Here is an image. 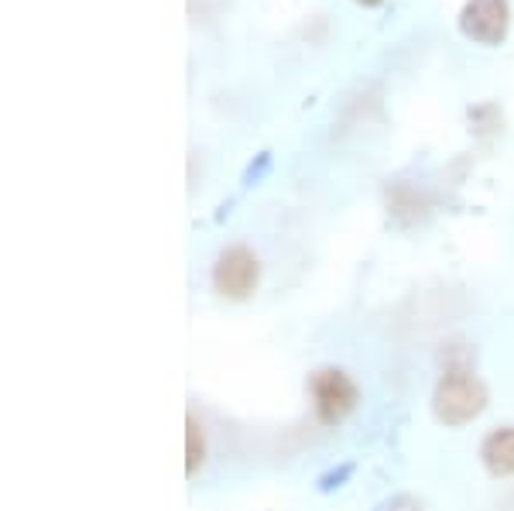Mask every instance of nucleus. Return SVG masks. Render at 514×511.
I'll return each instance as SVG.
<instances>
[{"mask_svg": "<svg viewBox=\"0 0 514 511\" xmlns=\"http://www.w3.org/2000/svg\"><path fill=\"white\" fill-rule=\"evenodd\" d=\"M487 402H491V391L473 374V367L443 371L436 388H432V415L446 429H463L470 422H477L484 415Z\"/></svg>", "mask_w": 514, "mask_h": 511, "instance_id": "f257e3e1", "label": "nucleus"}, {"mask_svg": "<svg viewBox=\"0 0 514 511\" xmlns=\"http://www.w3.org/2000/svg\"><path fill=\"white\" fill-rule=\"evenodd\" d=\"M480 467H484L494 481L514 477V426L491 429V433L480 439Z\"/></svg>", "mask_w": 514, "mask_h": 511, "instance_id": "39448f33", "label": "nucleus"}, {"mask_svg": "<svg viewBox=\"0 0 514 511\" xmlns=\"http://www.w3.org/2000/svg\"><path fill=\"white\" fill-rule=\"evenodd\" d=\"M312 415L323 429H340L360 409V385L347 367L323 364L309 374Z\"/></svg>", "mask_w": 514, "mask_h": 511, "instance_id": "f03ea898", "label": "nucleus"}, {"mask_svg": "<svg viewBox=\"0 0 514 511\" xmlns=\"http://www.w3.org/2000/svg\"><path fill=\"white\" fill-rule=\"evenodd\" d=\"M460 35L484 49H501L511 31V4L508 0H467L456 18Z\"/></svg>", "mask_w": 514, "mask_h": 511, "instance_id": "20e7f679", "label": "nucleus"}, {"mask_svg": "<svg viewBox=\"0 0 514 511\" xmlns=\"http://www.w3.org/2000/svg\"><path fill=\"white\" fill-rule=\"evenodd\" d=\"M206 457H210V439H206V426L196 412L186 415V477L199 474L206 467Z\"/></svg>", "mask_w": 514, "mask_h": 511, "instance_id": "423d86ee", "label": "nucleus"}, {"mask_svg": "<svg viewBox=\"0 0 514 511\" xmlns=\"http://www.w3.org/2000/svg\"><path fill=\"white\" fill-rule=\"evenodd\" d=\"M374 511H384V505H377V508H374Z\"/></svg>", "mask_w": 514, "mask_h": 511, "instance_id": "9b49d317", "label": "nucleus"}, {"mask_svg": "<svg viewBox=\"0 0 514 511\" xmlns=\"http://www.w3.org/2000/svg\"><path fill=\"white\" fill-rule=\"evenodd\" d=\"M210 285L213 292L227 302L254 299L257 285H261V258H257L247 244L223 247L210 268Z\"/></svg>", "mask_w": 514, "mask_h": 511, "instance_id": "7ed1b4c3", "label": "nucleus"}, {"mask_svg": "<svg viewBox=\"0 0 514 511\" xmlns=\"http://www.w3.org/2000/svg\"><path fill=\"white\" fill-rule=\"evenodd\" d=\"M353 4H360V7H381L384 0H353Z\"/></svg>", "mask_w": 514, "mask_h": 511, "instance_id": "9d476101", "label": "nucleus"}, {"mask_svg": "<svg viewBox=\"0 0 514 511\" xmlns=\"http://www.w3.org/2000/svg\"><path fill=\"white\" fill-rule=\"evenodd\" d=\"M271 165H275V155H271L268 148H264V151H257V155L251 158V162L244 165V175H240V186H244V189L261 186V182L268 179Z\"/></svg>", "mask_w": 514, "mask_h": 511, "instance_id": "6e6552de", "label": "nucleus"}, {"mask_svg": "<svg viewBox=\"0 0 514 511\" xmlns=\"http://www.w3.org/2000/svg\"><path fill=\"white\" fill-rule=\"evenodd\" d=\"M384 511H425V508L415 494H395L391 501H384Z\"/></svg>", "mask_w": 514, "mask_h": 511, "instance_id": "1a4fd4ad", "label": "nucleus"}, {"mask_svg": "<svg viewBox=\"0 0 514 511\" xmlns=\"http://www.w3.org/2000/svg\"><path fill=\"white\" fill-rule=\"evenodd\" d=\"M353 474H357V463H353V460L336 463V467H329V470H323V474L316 477V491H319V494L340 491V487H347V484H350V477H353Z\"/></svg>", "mask_w": 514, "mask_h": 511, "instance_id": "0eeeda50", "label": "nucleus"}]
</instances>
